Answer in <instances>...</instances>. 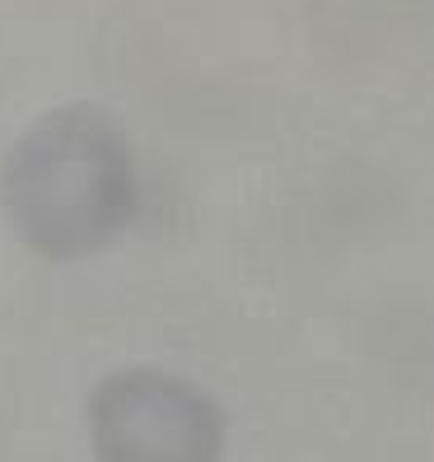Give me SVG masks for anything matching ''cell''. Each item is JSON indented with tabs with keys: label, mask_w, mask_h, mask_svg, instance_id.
Instances as JSON below:
<instances>
[{
	"label": "cell",
	"mask_w": 434,
	"mask_h": 462,
	"mask_svg": "<svg viewBox=\"0 0 434 462\" xmlns=\"http://www.w3.org/2000/svg\"><path fill=\"white\" fill-rule=\"evenodd\" d=\"M103 462H220L215 406L164 374H122L94 397Z\"/></svg>",
	"instance_id": "obj_2"
},
{
	"label": "cell",
	"mask_w": 434,
	"mask_h": 462,
	"mask_svg": "<svg viewBox=\"0 0 434 462\" xmlns=\"http://www.w3.org/2000/svg\"><path fill=\"white\" fill-rule=\"evenodd\" d=\"M14 225L38 253L79 257L103 248L131 215V173L117 126L75 107L19 145L10 178Z\"/></svg>",
	"instance_id": "obj_1"
}]
</instances>
